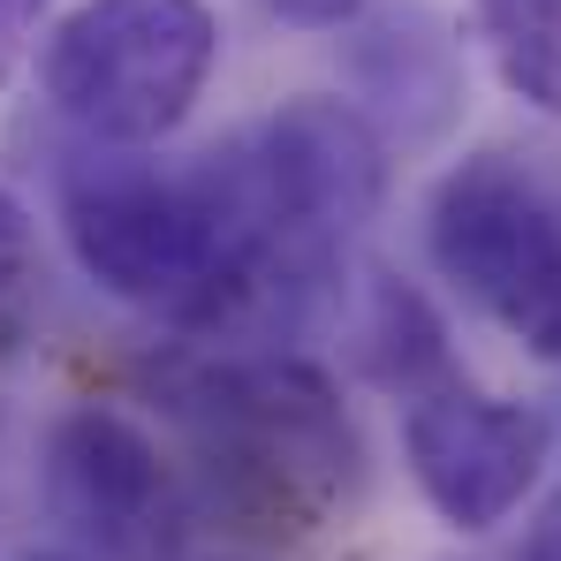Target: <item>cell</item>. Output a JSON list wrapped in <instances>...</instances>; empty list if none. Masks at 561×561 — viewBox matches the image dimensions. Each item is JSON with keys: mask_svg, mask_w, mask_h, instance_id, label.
Segmentation results:
<instances>
[{"mask_svg": "<svg viewBox=\"0 0 561 561\" xmlns=\"http://www.w3.org/2000/svg\"><path fill=\"white\" fill-rule=\"evenodd\" d=\"M485 61L539 114H561V0H470Z\"/></svg>", "mask_w": 561, "mask_h": 561, "instance_id": "9", "label": "cell"}, {"mask_svg": "<svg viewBox=\"0 0 561 561\" xmlns=\"http://www.w3.org/2000/svg\"><path fill=\"white\" fill-rule=\"evenodd\" d=\"M259 152L266 197L280 213V236L304 266H334V251L365 228L387 197V145L350 99H288L259 129H243Z\"/></svg>", "mask_w": 561, "mask_h": 561, "instance_id": "6", "label": "cell"}, {"mask_svg": "<svg viewBox=\"0 0 561 561\" xmlns=\"http://www.w3.org/2000/svg\"><path fill=\"white\" fill-rule=\"evenodd\" d=\"M259 8L288 31H357L373 15V0H259Z\"/></svg>", "mask_w": 561, "mask_h": 561, "instance_id": "11", "label": "cell"}, {"mask_svg": "<svg viewBox=\"0 0 561 561\" xmlns=\"http://www.w3.org/2000/svg\"><path fill=\"white\" fill-rule=\"evenodd\" d=\"M46 31H54V0H0V92L31 69Z\"/></svg>", "mask_w": 561, "mask_h": 561, "instance_id": "10", "label": "cell"}, {"mask_svg": "<svg viewBox=\"0 0 561 561\" xmlns=\"http://www.w3.org/2000/svg\"><path fill=\"white\" fill-rule=\"evenodd\" d=\"M425 251L508 342L561 357V213L508 152H470L433 183Z\"/></svg>", "mask_w": 561, "mask_h": 561, "instance_id": "4", "label": "cell"}, {"mask_svg": "<svg viewBox=\"0 0 561 561\" xmlns=\"http://www.w3.org/2000/svg\"><path fill=\"white\" fill-rule=\"evenodd\" d=\"M220 69V15L205 0H77L38 46V92L92 152L175 137Z\"/></svg>", "mask_w": 561, "mask_h": 561, "instance_id": "2", "label": "cell"}, {"mask_svg": "<svg viewBox=\"0 0 561 561\" xmlns=\"http://www.w3.org/2000/svg\"><path fill=\"white\" fill-rule=\"evenodd\" d=\"M69 259L106 296L175 327H236L251 304V259L205 168L160 175L145 160H92L61 183Z\"/></svg>", "mask_w": 561, "mask_h": 561, "instance_id": "1", "label": "cell"}, {"mask_svg": "<svg viewBox=\"0 0 561 561\" xmlns=\"http://www.w3.org/2000/svg\"><path fill=\"white\" fill-rule=\"evenodd\" d=\"M357 357L379 387L425 394V387L448 379V327L433 319V304L417 288H402L394 274H373L365 311H357Z\"/></svg>", "mask_w": 561, "mask_h": 561, "instance_id": "8", "label": "cell"}, {"mask_svg": "<svg viewBox=\"0 0 561 561\" xmlns=\"http://www.w3.org/2000/svg\"><path fill=\"white\" fill-rule=\"evenodd\" d=\"M547 417L508 394H478L463 379H440L410 394L402 410V463L440 524L493 531L524 508V493L547 470Z\"/></svg>", "mask_w": 561, "mask_h": 561, "instance_id": "5", "label": "cell"}, {"mask_svg": "<svg viewBox=\"0 0 561 561\" xmlns=\"http://www.w3.org/2000/svg\"><path fill=\"white\" fill-rule=\"evenodd\" d=\"M168 394L205 440L213 470H228L243 493L274 508L327 501L357 470V440L334 387L296 357H205L168 373Z\"/></svg>", "mask_w": 561, "mask_h": 561, "instance_id": "3", "label": "cell"}, {"mask_svg": "<svg viewBox=\"0 0 561 561\" xmlns=\"http://www.w3.org/2000/svg\"><path fill=\"white\" fill-rule=\"evenodd\" d=\"M38 561H61V554H38Z\"/></svg>", "mask_w": 561, "mask_h": 561, "instance_id": "14", "label": "cell"}, {"mask_svg": "<svg viewBox=\"0 0 561 561\" xmlns=\"http://www.w3.org/2000/svg\"><path fill=\"white\" fill-rule=\"evenodd\" d=\"M46 493H54V508L84 539H99V554H114V561L152 554L160 524H168V501H175L160 440L137 417L106 410V402H77L54 425V440H46Z\"/></svg>", "mask_w": 561, "mask_h": 561, "instance_id": "7", "label": "cell"}, {"mask_svg": "<svg viewBox=\"0 0 561 561\" xmlns=\"http://www.w3.org/2000/svg\"><path fill=\"white\" fill-rule=\"evenodd\" d=\"M524 561H561V501H547V516L531 524V539H524Z\"/></svg>", "mask_w": 561, "mask_h": 561, "instance_id": "13", "label": "cell"}, {"mask_svg": "<svg viewBox=\"0 0 561 561\" xmlns=\"http://www.w3.org/2000/svg\"><path fill=\"white\" fill-rule=\"evenodd\" d=\"M31 266V220H23V205L0 190V288H15Z\"/></svg>", "mask_w": 561, "mask_h": 561, "instance_id": "12", "label": "cell"}]
</instances>
